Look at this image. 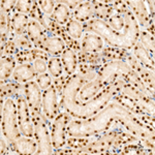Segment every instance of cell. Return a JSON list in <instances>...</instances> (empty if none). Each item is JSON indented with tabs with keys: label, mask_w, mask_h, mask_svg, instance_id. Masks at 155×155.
<instances>
[{
	"label": "cell",
	"mask_w": 155,
	"mask_h": 155,
	"mask_svg": "<svg viewBox=\"0 0 155 155\" xmlns=\"http://www.w3.org/2000/svg\"><path fill=\"white\" fill-rule=\"evenodd\" d=\"M118 123L140 139L154 140V127L146 125L114 98L94 116L71 119L67 125V137H92L110 130Z\"/></svg>",
	"instance_id": "cell-1"
},
{
	"label": "cell",
	"mask_w": 155,
	"mask_h": 155,
	"mask_svg": "<svg viewBox=\"0 0 155 155\" xmlns=\"http://www.w3.org/2000/svg\"><path fill=\"white\" fill-rule=\"evenodd\" d=\"M113 1L114 0H92V3L95 7L93 18L107 22L112 16H114L116 12L113 7Z\"/></svg>",
	"instance_id": "cell-18"
},
{
	"label": "cell",
	"mask_w": 155,
	"mask_h": 155,
	"mask_svg": "<svg viewBox=\"0 0 155 155\" xmlns=\"http://www.w3.org/2000/svg\"><path fill=\"white\" fill-rule=\"evenodd\" d=\"M119 154H154V150L146 149L144 147L140 146L137 143H128L125 144L120 148Z\"/></svg>",
	"instance_id": "cell-32"
},
{
	"label": "cell",
	"mask_w": 155,
	"mask_h": 155,
	"mask_svg": "<svg viewBox=\"0 0 155 155\" xmlns=\"http://www.w3.org/2000/svg\"><path fill=\"white\" fill-rule=\"evenodd\" d=\"M125 62L129 65V67L137 74V76L141 79V81L143 82L145 86L148 88L152 93H154V71H151L149 69H147L146 67L142 65L137 60L134 58V56L132 55L131 52H129L127 55Z\"/></svg>",
	"instance_id": "cell-10"
},
{
	"label": "cell",
	"mask_w": 155,
	"mask_h": 155,
	"mask_svg": "<svg viewBox=\"0 0 155 155\" xmlns=\"http://www.w3.org/2000/svg\"><path fill=\"white\" fill-rule=\"evenodd\" d=\"M16 4L17 0H1V2H0V9L12 15L15 12Z\"/></svg>",
	"instance_id": "cell-44"
},
{
	"label": "cell",
	"mask_w": 155,
	"mask_h": 155,
	"mask_svg": "<svg viewBox=\"0 0 155 155\" xmlns=\"http://www.w3.org/2000/svg\"><path fill=\"white\" fill-rule=\"evenodd\" d=\"M113 7L115 9V12L118 15H124L128 11V7H127L125 0H114Z\"/></svg>",
	"instance_id": "cell-45"
},
{
	"label": "cell",
	"mask_w": 155,
	"mask_h": 155,
	"mask_svg": "<svg viewBox=\"0 0 155 155\" xmlns=\"http://www.w3.org/2000/svg\"><path fill=\"white\" fill-rule=\"evenodd\" d=\"M19 95H24V84H19L12 80L1 82V102L6 98L16 99Z\"/></svg>",
	"instance_id": "cell-20"
},
{
	"label": "cell",
	"mask_w": 155,
	"mask_h": 155,
	"mask_svg": "<svg viewBox=\"0 0 155 155\" xmlns=\"http://www.w3.org/2000/svg\"><path fill=\"white\" fill-rule=\"evenodd\" d=\"M17 110H18V121L19 128L22 136L33 137H34V126L31 119L30 107L27 104L24 95H19L16 98Z\"/></svg>",
	"instance_id": "cell-8"
},
{
	"label": "cell",
	"mask_w": 155,
	"mask_h": 155,
	"mask_svg": "<svg viewBox=\"0 0 155 155\" xmlns=\"http://www.w3.org/2000/svg\"><path fill=\"white\" fill-rule=\"evenodd\" d=\"M17 53H18V51H17V48L12 38H9L6 42L1 45V57L15 56Z\"/></svg>",
	"instance_id": "cell-40"
},
{
	"label": "cell",
	"mask_w": 155,
	"mask_h": 155,
	"mask_svg": "<svg viewBox=\"0 0 155 155\" xmlns=\"http://www.w3.org/2000/svg\"><path fill=\"white\" fill-rule=\"evenodd\" d=\"M64 28H65L67 34H68L72 39H74V41H81L85 33L83 24L80 23L77 20H74L72 17L68 20V22H67L66 25L64 26Z\"/></svg>",
	"instance_id": "cell-30"
},
{
	"label": "cell",
	"mask_w": 155,
	"mask_h": 155,
	"mask_svg": "<svg viewBox=\"0 0 155 155\" xmlns=\"http://www.w3.org/2000/svg\"><path fill=\"white\" fill-rule=\"evenodd\" d=\"M24 97L30 107V111L42 113V90L39 88L35 80L24 84Z\"/></svg>",
	"instance_id": "cell-12"
},
{
	"label": "cell",
	"mask_w": 155,
	"mask_h": 155,
	"mask_svg": "<svg viewBox=\"0 0 155 155\" xmlns=\"http://www.w3.org/2000/svg\"><path fill=\"white\" fill-rule=\"evenodd\" d=\"M0 144H1V154H7L8 153V143H7L6 139L1 134V139H0Z\"/></svg>",
	"instance_id": "cell-47"
},
{
	"label": "cell",
	"mask_w": 155,
	"mask_h": 155,
	"mask_svg": "<svg viewBox=\"0 0 155 155\" xmlns=\"http://www.w3.org/2000/svg\"><path fill=\"white\" fill-rule=\"evenodd\" d=\"M66 48L65 42L61 37L47 35V34L42 38L38 47V49L44 50L46 53H48L50 57H60Z\"/></svg>",
	"instance_id": "cell-14"
},
{
	"label": "cell",
	"mask_w": 155,
	"mask_h": 155,
	"mask_svg": "<svg viewBox=\"0 0 155 155\" xmlns=\"http://www.w3.org/2000/svg\"><path fill=\"white\" fill-rule=\"evenodd\" d=\"M101 66L91 65V64H79L77 69V74H79L81 77L86 79L87 81L96 79L98 76V68Z\"/></svg>",
	"instance_id": "cell-33"
},
{
	"label": "cell",
	"mask_w": 155,
	"mask_h": 155,
	"mask_svg": "<svg viewBox=\"0 0 155 155\" xmlns=\"http://www.w3.org/2000/svg\"><path fill=\"white\" fill-rule=\"evenodd\" d=\"M32 65H33V68L35 69L37 74L48 72V61H46V60L35 59L33 62H32Z\"/></svg>",
	"instance_id": "cell-43"
},
{
	"label": "cell",
	"mask_w": 155,
	"mask_h": 155,
	"mask_svg": "<svg viewBox=\"0 0 155 155\" xmlns=\"http://www.w3.org/2000/svg\"><path fill=\"white\" fill-rule=\"evenodd\" d=\"M71 119V115L64 111H61L58 116L51 122L50 131H51L52 146L54 150L62 148L66 145L67 125Z\"/></svg>",
	"instance_id": "cell-7"
},
{
	"label": "cell",
	"mask_w": 155,
	"mask_h": 155,
	"mask_svg": "<svg viewBox=\"0 0 155 155\" xmlns=\"http://www.w3.org/2000/svg\"><path fill=\"white\" fill-rule=\"evenodd\" d=\"M35 82L39 86V88L42 91H45V90H47L49 87H51L53 85V78L51 77V74L49 72H45V74H37Z\"/></svg>",
	"instance_id": "cell-37"
},
{
	"label": "cell",
	"mask_w": 155,
	"mask_h": 155,
	"mask_svg": "<svg viewBox=\"0 0 155 155\" xmlns=\"http://www.w3.org/2000/svg\"><path fill=\"white\" fill-rule=\"evenodd\" d=\"M18 65L14 56L1 57L0 61V81L7 82L12 80V76L16 66Z\"/></svg>",
	"instance_id": "cell-24"
},
{
	"label": "cell",
	"mask_w": 155,
	"mask_h": 155,
	"mask_svg": "<svg viewBox=\"0 0 155 155\" xmlns=\"http://www.w3.org/2000/svg\"><path fill=\"white\" fill-rule=\"evenodd\" d=\"M37 3L44 15L50 17L53 15L55 6H56V0H37Z\"/></svg>",
	"instance_id": "cell-38"
},
{
	"label": "cell",
	"mask_w": 155,
	"mask_h": 155,
	"mask_svg": "<svg viewBox=\"0 0 155 155\" xmlns=\"http://www.w3.org/2000/svg\"><path fill=\"white\" fill-rule=\"evenodd\" d=\"M146 3V6H147V9H148V12L150 15L152 19H154V15H155V12H154V4H155V1L154 0H148V1H145Z\"/></svg>",
	"instance_id": "cell-48"
},
{
	"label": "cell",
	"mask_w": 155,
	"mask_h": 155,
	"mask_svg": "<svg viewBox=\"0 0 155 155\" xmlns=\"http://www.w3.org/2000/svg\"><path fill=\"white\" fill-rule=\"evenodd\" d=\"M12 41H14L15 46L17 48V51L21 52V51H26V50L33 49L34 46L31 42V41L29 39V37L26 34H22V35H17L15 37H12Z\"/></svg>",
	"instance_id": "cell-35"
},
{
	"label": "cell",
	"mask_w": 155,
	"mask_h": 155,
	"mask_svg": "<svg viewBox=\"0 0 155 155\" xmlns=\"http://www.w3.org/2000/svg\"><path fill=\"white\" fill-rule=\"evenodd\" d=\"M61 58L62 65H63L64 74L67 77H71L74 74H76L78 69V54L74 50L66 48L63 51V53L60 56Z\"/></svg>",
	"instance_id": "cell-19"
},
{
	"label": "cell",
	"mask_w": 155,
	"mask_h": 155,
	"mask_svg": "<svg viewBox=\"0 0 155 155\" xmlns=\"http://www.w3.org/2000/svg\"><path fill=\"white\" fill-rule=\"evenodd\" d=\"M116 83L119 87L120 93L124 94V95L134 99V101L140 106V107L143 110V112L145 114L154 116V99L153 98H150V97H148L147 95H145L143 92L140 91V90L136 88L134 86H132L131 84L124 81L121 77L117 78Z\"/></svg>",
	"instance_id": "cell-6"
},
{
	"label": "cell",
	"mask_w": 155,
	"mask_h": 155,
	"mask_svg": "<svg viewBox=\"0 0 155 155\" xmlns=\"http://www.w3.org/2000/svg\"><path fill=\"white\" fill-rule=\"evenodd\" d=\"M130 52L134 56V58H136L142 65L145 66L147 69H149V71H155L154 59L150 56V54L146 51V49L142 46L141 42L139 41H137V44L134 46V48L131 49Z\"/></svg>",
	"instance_id": "cell-21"
},
{
	"label": "cell",
	"mask_w": 155,
	"mask_h": 155,
	"mask_svg": "<svg viewBox=\"0 0 155 155\" xmlns=\"http://www.w3.org/2000/svg\"><path fill=\"white\" fill-rule=\"evenodd\" d=\"M81 52L83 53H101L106 46L104 39L99 35L92 32H85L82 39L80 41Z\"/></svg>",
	"instance_id": "cell-15"
},
{
	"label": "cell",
	"mask_w": 155,
	"mask_h": 155,
	"mask_svg": "<svg viewBox=\"0 0 155 155\" xmlns=\"http://www.w3.org/2000/svg\"><path fill=\"white\" fill-rule=\"evenodd\" d=\"M12 15L0 9V41L1 45L6 42L11 37Z\"/></svg>",
	"instance_id": "cell-26"
},
{
	"label": "cell",
	"mask_w": 155,
	"mask_h": 155,
	"mask_svg": "<svg viewBox=\"0 0 155 155\" xmlns=\"http://www.w3.org/2000/svg\"><path fill=\"white\" fill-rule=\"evenodd\" d=\"M31 119L34 126V139L37 143L36 154L51 155L53 154V146H52L51 131L50 125L51 122L45 117L41 112L30 111Z\"/></svg>",
	"instance_id": "cell-5"
},
{
	"label": "cell",
	"mask_w": 155,
	"mask_h": 155,
	"mask_svg": "<svg viewBox=\"0 0 155 155\" xmlns=\"http://www.w3.org/2000/svg\"><path fill=\"white\" fill-rule=\"evenodd\" d=\"M37 77V72L33 68L32 63L18 64L12 76V80L19 84H26L30 81H34Z\"/></svg>",
	"instance_id": "cell-16"
},
{
	"label": "cell",
	"mask_w": 155,
	"mask_h": 155,
	"mask_svg": "<svg viewBox=\"0 0 155 155\" xmlns=\"http://www.w3.org/2000/svg\"><path fill=\"white\" fill-rule=\"evenodd\" d=\"M29 17H30V19L37 21L39 24H41V22L42 21L44 14H42V12L41 11V8H39L38 3H37V0H34L33 1V5H32V8H31V12H30V14H29Z\"/></svg>",
	"instance_id": "cell-41"
},
{
	"label": "cell",
	"mask_w": 155,
	"mask_h": 155,
	"mask_svg": "<svg viewBox=\"0 0 155 155\" xmlns=\"http://www.w3.org/2000/svg\"><path fill=\"white\" fill-rule=\"evenodd\" d=\"M146 31H148L150 34H151V35H153V36H155V33H154V20H152L151 21V23L149 24V26L147 27L146 29Z\"/></svg>",
	"instance_id": "cell-49"
},
{
	"label": "cell",
	"mask_w": 155,
	"mask_h": 155,
	"mask_svg": "<svg viewBox=\"0 0 155 155\" xmlns=\"http://www.w3.org/2000/svg\"><path fill=\"white\" fill-rule=\"evenodd\" d=\"M37 143L34 137L21 136L16 141L8 143V153L12 154H36Z\"/></svg>",
	"instance_id": "cell-13"
},
{
	"label": "cell",
	"mask_w": 155,
	"mask_h": 155,
	"mask_svg": "<svg viewBox=\"0 0 155 155\" xmlns=\"http://www.w3.org/2000/svg\"><path fill=\"white\" fill-rule=\"evenodd\" d=\"M60 1L63 4H65L71 12H74L79 6V4L82 2V0H60Z\"/></svg>",
	"instance_id": "cell-46"
},
{
	"label": "cell",
	"mask_w": 155,
	"mask_h": 155,
	"mask_svg": "<svg viewBox=\"0 0 155 155\" xmlns=\"http://www.w3.org/2000/svg\"><path fill=\"white\" fill-rule=\"evenodd\" d=\"M139 41L141 45L146 49V51L150 54V56L154 59V53H155V38L153 35L146 31L145 29H140L139 34Z\"/></svg>",
	"instance_id": "cell-31"
},
{
	"label": "cell",
	"mask_w": 155,
	"mask_h": 155,
	"mask_svg": "<svg viewBox=\"0 0 155 155\" xmlns=\"http://www.w3.org/2000/svg\"><path fill=\"white\" fill-rule=\"evenodd\" d=\"M118 93H120L119 87L115 80L113 83L104 87L92 99L81 104H72V106L64 107L62 111L71 115L72 119H87L101 111L111 101V99Z\"/></svg>",
	"instance_id": "cell-3"
},
{
	"label": "cell",
	"mask_w": 155,
	"mask_h": 155,
	"mask_svg": "<svg viewBox=\"0 0 155 155\" xmlns=\"http://www.w3.org/2000/svg\"><path fill=\"white\" fill-rule=\"evenodd\" d=\"M67 76L63 74V76L56 78V79H53V85L55 86V89H56L57 93L59 95V98L62 96V93H63V88H64V85H65L66 81H67Z\"/></svg>",
	"instance_id": "cell-42"
},
{
	"label": "cell",
	"mask_w": 155,
	"mask_h": 155,
	"mask_svg": "<svg viewBox=\"0 0 155 155\" xmlns=\"http://www.w3.org/2000/svg\"><path fill=\"white\" fill-rule=\"evenodd\" d=\"M72 12L67 7L65 4L62 3L60 0H56V6L52 15V18L60 26H65L68 20L71 18Z\"/></svg>",
	"instance_id": "cell-25"
},
{
	"label": "cell",
	"mask_w": 155,
	"mask_h": 155,
	"mask_svg": "<svg viewBox=\"0 0 155 155\" xmlns=\"http://www.w3.org/2000/svg\"><path fill=\"white\" fill-rule=\"evenodd\" d=\"M95 7L92 3V0H82V2L79 4V6L72 12L71 17L74 20L79 21L80 23L84 24L90 19L94 17Z\"/></svg>",
	"instance_id": "cell-17"
},
{
	"label": "cell",
	"mask_w": 155,
	"mask_h": 155,
	"mask_svg": "<svg viewBox=\"0 0 155 155\" xmlns=\"http://www.w3.org/2000/svg\"><path fill=\"white\" fill-rule=\"evenodd\" d=\"M129 52L130 51L119 48H113V47H109L106 45L104 47V49H102V51L101 52V55L104 56L107 60H109V61H115V60L125 61Z\"/></svg>",
	"instance_id": "cell-29"
},
{
	"label": "cell",
	"mask_w": 155,
	"mask_h": 155,
	"mask_svg": "<svg viewBox=\"0 0 155 155\" xmlns=\"http://www.w3.org/2000/svg\"><path fill=\"white\" fill-rule=\"evenodd\" d=\"M113 98L116 99V101H118L121 106L126 107L128 111H130L132 114L136 115L139 119H140V117H141L142 115L145 114L143 112V110L140 107L139 104H137V102L134 101V99H131L130 97L124 95V94H122V93H118V94H116Z\"/></svg>",
	"instance_id": "cell-28"
},
{
	"label": "cell",
	"mask_w": 155,
	"mask_h": 155,
	"mask_svg": "<svg viewBox=\"0 0 155 155\" xmlns=\"http://www.w3.org/2000/svg\"><path fill=\"white\" fill-rule=\"evenodd\" d=\"M78 54V63L79 64H91V65L101 66L102 64L109 62L101 53H83L79 52Z\"/></svg>",
	"instance_id": "cell-27"
},
{
	"label": "cell",
	"mask_w": 155,
	"mask_h": 155,
	"mask_svg": "<svg viewBox=\"0 0 155 155\" xmlns=\"http://www.w3.org/2000/svg\"><path fill=\"white\" fill-rule=\"evenodd\" d=\"M48 72L53 79L63 76L64 69L60 57H50L48 61Z\"/></svg>",
	"instance_id": "cell-34"
},
{
	"label": "cell",
	"mask_w": 155,
	"mask_h": 155,
	"mask_svg": "<svg viewBox=\"0 0 155 155\" xmlns=\"http://www.w3.org/2000/svg\"><path fill=\"white\" fill-rule=\"evenodd\" d=\"M42 114L45 115L50 122L58 116L60 113L59 109V95L57 93L55 86L52 85L47 90L42 91V106H41Z\"/></svg>",
	"instance_id": "cell-9"
},
{
	"label": "cell",
	"mask_w": 155,
	"mask_h": 155,
	"mask_svg": "<svg viewBox=\"0 0 155 155\" xmlns=\"http://www.w3.org/2000/svg\"><path fill=\"white\" fill-rule=\"evenodd\" d=\"M124 18L125 27L122 32L115 31L107 25V22L95 18L90 19L83 24L84 31L92 32L99 35L104 39V44L109 47L131 51L134 46L139 41L140 27L129 9L124 14Z\"/></svg>",
	"instance_id": "cell-2"
},
{
	"label": "cell",
	"mask_w": 155,
	"mask_h": 155,
	"mask_svg": "<svg viewBox=\"0 0 155 155\" xmlns=\"http://www.w3.org/2000/svg\"><path fill=\"white\" fill-rule=\"evenodd\" d=\"M1 134L6 139L7 143H12L22 136L15 98H6L1 102Z\"/></svg>",
	"instance_id": "cell-4"
},
{
	"label": "cell",
	"mask_w": 155,
	"mask_h": 155,
	"mask_svg": "<svg viewBox=\"0 0 155 155\" xmlns=\"http://www.w3.org/2000/svg\"><path fill=\"white\" fill-rule=\"evenodd\" d=\"M25 34L29 37V39L33 44L34 48L38 49L42 38L46 35V32H45L42 26L38 22L35 21V20L30 19L28 26L26 28V31H25Z\"/></svg>",
	"instance_id": "cell-23"
},
{
	"label": "cell",
	"mask_w": 155,
	"mask_h": 155,
	"mask_svg": "<svg viewBox=\"0 0 155 155\" xmlns=\"http://www.w3.org/2000/svg\"><path fill=\"white\" fill-rule=\"evenodd\" d=\"M30 21V17L28 15L19 14V12H14L12 14V29H11V37L22 35L25 34L26 28L28 26V23Z\"/></svg>",
	"instance_id": "cell-22"
},
{
	"label": "cell",
	"mask_w": 155,
	"mask_h": 155,
	"mask_svg": "<svg viewBox=\"0 0 155 155\" xmlns=\"http://www.w3.org/2000/svg\"><path fill=\"white\" fill-rule=\"evenodd\" d=\"M34 0H17L16 8H15V12H19V14L28 15L31 12L32 5H33Z\"/></svg>",
	"instance_id": "cell-39"
},
{
	"label": "cell",
	"mask_w": 155,
	"mask_h": 155,
	"mask_svg": "<svg viewBox=\"0 0 155 155\" xmlns=\"http://www.w3.org/2000/svg\"><path fill=\"white\" fill-rule=\"evenodd\" d=\"M107 23L115 31L122 32L124 27H125V18H124V15L115 14L114 16H112L111 18L107 20Z\"/></svg>",
	"instance_id": "cell-36"
},
{
	"label": "cell",
	"mask_w": 155,
	"mask_h": 155,
	"mask_svg": "<svg viewBox=\"0 0 155 155\" xmlns=\"http://www.w3.org/2000/svg\"><path fill=\"white\" fill-rule=\"evenodd\" d=\"M125 1L128 9L134 15V19L137 20L140 29H146L152 20L154 19L150 17L145 1L143 0H125Z\"/></svg>",
	"instance_id": "cell-11"
}]
</instances>
